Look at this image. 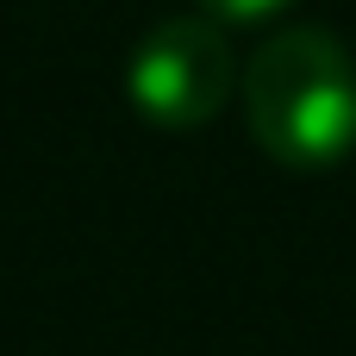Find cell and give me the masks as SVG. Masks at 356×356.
I'll use <instances>...</instances> for the list:
<instances>
[{
  "mask_svg": "<svg viewBox=\"0 0 356 356\" xmlns=\"http://www.w3.org/2000/svg\"><path fill=\"white\" fill-rule=\"evenodd\" d=\"M288 0H200V13H213L219 25H250V19H275Z\"/></svg>",
  "mask_w": 356,
  "mask_h": 356,
  "instance_id": "cell-3",
  "label": "cell"
},
{
  "mask_svg": "<svg viewBox=\"0 0 356 356\" xmlns=\"http://www.w3.org/2000/svg\"><path fill=\"white\" fill-rule=\"evenodd\" d=\"M244 119L282 169H332L356 150V56L325 25H288L244 69Z\"/></svg>",
  "mask_w": 356,
  "mask_h": 356,
  "instance_id": "cell-1",
  "label": "cell"
},
{
  "mask_svg": "<svg viewBox=\"0 0 356 356\" xmlns=\"http://www.w3.org/2000/svg\"><path fill=\"white\" fill-rule=\"evenodd\" d=\"M232 81H238V56L225 25L213 13H181L138 38L125 69V100L156 131H194L232 100Z\"/></svg>",
  "mask_w": 356,
  "mask_h": 356,
  "instance_id": "cell-2",
  "label": "cell"
}]
</instances>
